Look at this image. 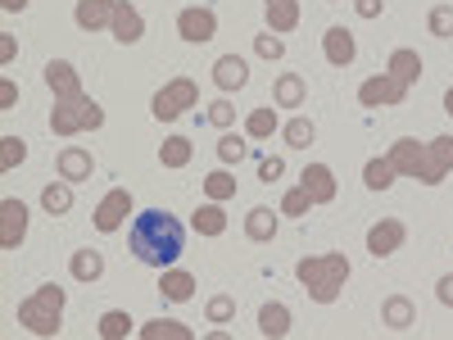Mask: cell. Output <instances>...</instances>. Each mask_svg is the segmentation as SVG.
I'll use <instances>...</instances> for the list:
<instances>
[{
	"label": "cell",
	"instance_id": "9",
	"mask_svg": "<svg viewBox=\"0 0 453 340\" xmlns=\"http://www.w3.org/2000/svg\"><path fill=\"white\" fill-rule=\"evenodd\" d=\"M268 231H277V213H268V209H254V213H249V236H254V241H263Z\"/></svg>",
	"mask_w": 453,
	"mask_h": 340
},
{
	"label": "cell",
	"instance_id": "5",
	"mask_svg": "<svg viewBox=\"0 0 453 340\" xmlns=\"http://www.w3.org/2000/svg\"><path fill=\"white\" fill-rule=\"evenodd\" d=\"M259 331H263V336H286V331H291V313H286L281 304H263Z\"/></svg>",
	"mask_w": 453,
	"mask_h": 340
},
{
	"label": "cell",
	"instance_id": "13",
	"mask_svg": "<svg viewBox=\"0 0 453 340\" xmlns=\"http://www.w3.org/2000/svg\"><path fill=\"white\" fill-rule=\"evenodd\" d=\"M127 327H131V318L127 313H105V318H100V336H127Z\"/></svg>",
	"mask_w": 453,
	"mask_h": 340
},
{
	"label": "cell",
	"instance_id": "28",
	"mask_svg": "<svg viewBox=\"0 0 453 340\" xmlns=\"http://www.w3.org/2000/svg\"><path fill=\"white\" fill-rule=\"evenodd\" d=\"M150 336H186V331L177 327V322H154V327H150Z\"/></svg>",
	"mask_w": 453,
	"mask_h": 340
},
{
	"label": "cell",
	"instance_id": "14",
	"mask_svg": "<svg viewBox=\"0 0 453 340\" xmlns=\"http://www.w3.org/2000/svg\"><path fill=\"white\" fill-rule=\"evenodd\" d=\"M100 268H105V264H100V254L82 250V254H77V264H73V273L82 277V281H87V277H100Z\"/></svg>",
	"mask_w": 453,
	"mask_h": 340
},
{
	"label": "cell",
	"instance_id": "7",
	"mask_svg": "<svg viewBox=\"0 0 453 340\" xmlns=\"http://www.w3.org/2000/svg\"><path fill=\"white\" fill-rule=\"evenodd\" d=\"M159 290L173 299V304H186V299H191V290H195V281H191L186 273H168V277L159 281Z\"/></svg>",
	"mask_w": 453,
	"mask_h": 340
},
{
	"label": "cell",
	"instance_id": "10",
	"mask_svg": "<svg viewBox=\"0 0 453 340\" xmlns=\"http://www.w3.org/2000/svg\"><path fill=\"white\" fill-rule=\"evenodd\" d=\"M408 318H412V304H408V299H390V304H386V322L394 331L408 327Z\"/></svg>",
	"mask_w": 453,
	"mask_h": 340
},
{
	"label": "cell",
	"instance_id": "8",
	"mask_svg": "<svg viewBox=\"0 0 453 340\" xmlns=\"http://www.w3.org/2000/svg\"><path fill=\"white\" fill-rule=\"evenodd\" d=\"M399 236H403V231L394 227V222H386V227H377V231H372V236H367V245H372V254H377V259H381V254H390V250H394V245H399Z\"/></svg>",
	"mask_w": 453,
	"mask_h": 340
},
{
	"label": "cell",
	"instance_id": "27",
	"mask_svg": "<svg viewBox=\"0 0 453 340\" xmlns=\"http://www.w3.org/2000/svg\"><path fill=\"white\" fill-rule=\"evenodd\" d=\"M14 159H23V141L19 136H5V164H14Z\"/></svg>",
	"mask_w": 453,
	"mask_h": 340
},
{
	"label": "cell",
	"instance_id": "24",
	"mask_svg": "<svg viewBox=\"0 0 453 340\" xmlns=\"http://www.w3.org/2000/svg\"><path fill=\"white\" fill-rule=\"evenodd\" d=\"M431 28H435L440 36H453V14H449V10H435V14H431Z\"/></svg>",
	"mask_w": 453,
	"mask_h": 340
},
{
	"label": "cell",
	"instance_id": "16",
	"mask_svg": "<svg viewBox=\"0 0 453 340\" xmlns=\"http://www.w3.org/2000/svg\"><path fill=\"white\" fill-rule=\"evenodd\" d=\"M218 154H222L226 164H231V159H245V141H240V136H222V141H218Z\"/></svg>",
	"mask_w": 453,
	"mask_h": 340
},
{
	"label": "cell",
	"instance_id": "6",
	"mask_svg": "<svg viewBox=\"0 0 453 340\" xmlns=\"http://www.w3.org/2000/svg\"><path fill=\"white\" fill-rule=\"evenodd\" d=\"M326 55H331V64H349L354 59V36L345 28H331L326 32Z\"/></svg>",
	"mask_w": 453,
	"mask_h": 340
},
{
	"label": "cell",
	"instance_id": "29",
	"mask_svg": "<svg viewBox=\"0 0 453 340\" xmlns=\"http://www.w3.org/2000/svg\"><path fill=\"white\" fill-rule=\"evenodd\" d=\"M259 173H263V182H277V177H281V159H263Z\"/></svg>",
	"mask_w": 453,
	"mask_h": 340
},
{
	"label": "cell",
	"instance_id": "32",
	"mask_svg": "<svg viewBox=\"0 0 453 340\" xmlns=\"http://www.w3.org/2000/svg\"><path fill=\"white\" fill-rule=\"evenodd\" d=\"M209 118H213V123H222V127H226V123H231V109H226V105H222V100H218V105H213V109H209Z\"/></svg>",
	"mask_w": 453,
	"mask_h": 340
},
{
	"label": "cell",
	"instance_id": "21",
	"mask_svg": "<svg viewBox=\"0 0 453 340\" xmlns=\"http://www.w3.org/2000/svg\"><path fill=\"white\" fill-rule=\"evenodd\" d=\"M304 182H313V191L317 195H331V182H326V168H308V173H304Z\"/></svg>",
	"mask_w": 453,
	"mask_h": 340
},
{
	"label": "cell",
	"instance_id": "22",
	"mask_svg": "<svg viewBox=\"0 0 453 340\" xmlns=\"http://www.w3.org/2000/svg\"><path fill=\"white\" fill-rule=\"evenodd\" d=\"M45 209H50V213H64V209H68V191L50 187V191H45Z\"/></svg>",
	"mask_w": 453,
	"mask_h": 340
},
{
	"label": "cell",
	"instance_id": "2",
	"mask_svg": "<svg viewBox=\"0 0 453 340\" xmlns=\"http://www.w3.org/2000/svg\"><path fill=\"white\" fill-rule=\"evenodd\" d=\"M59 304H64V295H59V286H45L41 304H28V308H23V318L32 322V331H41V336H50V331H59Z\"/></svg>",
	"mask_w": 453,
	"mask_h": 340
},
{
	"label": "cell",
	"instance_id": "30",
	"mask_svg": "<svg viewBox=\"0 0 453 340\" xmlns=\"http://www.w3.org/2000/svg\"><path fill=\"white\" fill-rule=\"evenodd\" d=\"M281 100H299V77H286L281 82Z\"/></svg>",
	"mask_w": 453,
	"mask_h": 340
},
{
	"label": "cell",
	"instance_id": "34",
	"mask_svg": "<svg viewBox=\"0 0 453 340\" xmlns=\"http://www.w3.org/2000/svg\"><path fill=\"white\" fill-rule=\"evenodd\" d=\"M440 299H444V304H453V277H444V281H440Z\"/></svg>",
	"mask_w": 453,
	"mask_h": 340
},
{
	"label": "cell",
	"instance_id": "36",
	"mask_svg": "<svg viewBox=\"0 0 453 340\" xmlns=\"http://www.w3.org/2000/svg\"><path fill=\"white\" fill-rule=\"evenodd\" d=\"M449 114H453V91H449Z\"/></svg>",
	"mask_w": 453,
	"mask_h": 340
},
{
	"label": "cell",
	"instance_id": "12",
	"mask_svg": "<svg viewBox=\"0 0 453 340\" xmlns=\"http://www.w3.org/2000/svg\"><path fill=\"white\" fill-rule=\"evenodd\" d=\"M123 204H127V195H114V200H109L105 209H100L96 227H100V231H114V227H118V209H123Z\"/></svg>",
	"mask_w": 453,
	"mask_h": 340
},
{
	"label": "cell",
	"instance_id": "15",
	"mask_svg": "<svg viewBox=\"0 0 453 340\" xmlns=\"http://www.w3.org/2000/svg\"><path fill=\"white\" fill-rule=\"evenodd\" d=\"M195 227L218 236V231H222V213H218V209H195Z\"/></svg>",
	"mask_w": 453,
	"mask_h": 340
},
{
	"label": "cell",
	"instance_id": "31",
	"mask_svg": "<svg viewBox=\"0 0 453 340\" xmlns=\"http://www.w3.org/2000/svg\"><path fill=\"white\" fill-rule=\"evenodd\" d=\"M259 50H263V55H272V59H277V55H281V41H277V36H259Z\"/></svg>",
	"mask_w": 453,
	"mask_h": 340
},
{
	"label": "cell",
	"instance_id": "4",
	"mask_svg": "<svg viewBox=\"0 0 453 340\" xmlns=\"http://www.w3.org/2000/svg\"><path fill=\"white\" fill-rule=\"evenodd\" d=\"M245 77H249L245 59H236V55L218 59V87H222V91H231V87H245Z\"/></svg>",
	"mask_w": 453,
	"mask_h": 340
},
{
	"label": "cell",
	"instance_id": "33",
	"mask_svg": "<svg viewBox=\"0 0 453 340\" xmlns=\"http://www.w3.org/2000/svg\"><path fill=\"white\" fill-rule=\"evenodd\" d=\"M358 14H363V19H377V14H381V0H358Z\"/></svg>",
	"mask_w": 453,
	"mask_h": 340
},
{
	"label": "cell",
	"instance_id": "18",
	"mask_svg": "<svg viewBox=\"0 0 453 340\" xmlns=\"http://www.w3.org/2000/svg\"><path fill=\"white\" fill-rule=\"evenodd\" d=\"M272 127H277V114H268V109H259L254 118H249V132H254V136H268Z\"/></svg>",
	"mask_w": 453,
	"mask_h": 340
},
{
	"label": "cell",
	"instance_id": "19",
	"mask_svg": "<svg viewBox=\"0 0 453 340\" xmlns=\"http://www.w3.org/2000/svg\"><path fill=\"white\" fill-rule=\"evenodd\" d=\"M286 136H291V145H308L313 141V123H291V127H286Z\"/></svg>",
	"mask_w": 453,
	"mask_h": 340
},
{
	"label": "cell",
	"instance_id": "26",
	"mask_svg": "<svg viewBox=\"0 0 453 340\" xmlns=\"http://www.w3.org/2000/svg\"><path fill=\"white\" fill-rule=\"evenodd\" d=\"M231 308H236L231 299H213V304H209V318H213V322H222V318H231Z\"/></svg>",
	"mask_w": 453,
	"mask_h": 340
},
{
	"label": "cell",
	"instance_id": "3",
	"mask_svg": "<svg viewBox=\"0 0 453 340\" xmlns=\"http://www.w3.org/2000/svg\"><path fill=\"white\" fill-rule=\"evenodd\" d=\"M182 36L186 41H209V36H213V14L209 10H186L182 14Z\"/></svg>",
	"mask_w": 453,
	"mask_h": 340
},
{
	"label": "cell",
	"instance_id": "35",
	"mask_svg": "<svg viewBox=\"0 0 453 340\" xmlns=\"http://www.w3.org/2000/svg\"><path fill=\"white\" fill-rule=\"evenodd\" d=\"M23 5H28V0H5V10H23Z\"/></svg>",
	"mask_w": 453,
	"mask_h": 340
},
{
	"label": "cell",
	"instance_id": "17",
	"mask_svg": "<svg viewBox=\"0 0 453 340\" xmlns=\"http://www.w3.org/2000/svg\"><path fill=\"white\" fill-rule=\"evenodd\" d=\"M204 187H209V195H213V200H222V195H231V191H236V182H231L226 173H213Z\"/></svg>",
	"mask_w": 453,
	"mask_h": 340
},
{
	"label": "cell",
	"instance_id": "11",
	"mask_svg": "<svg viewBox=\"0 0 453 340\" xmlns=\"http://www.w3.org/2000/svg\"><path fill=\"white\" fill-rule=\"evenodd\" d=\"M5 218H10V236H5V245H14V241L23 236V222H28V209H23V204H14V200H10V204H5Z\"/></svg>",
	"mask_w": 453,
	"mask_h": 340
},
{
	"label": "cell",
	"instance_id": "25",
	"mask_svg": "<svg viewBox=\"0 0 453 340\" xmlns=\"http://www.w3.org/2000/svg\"><path fill=\"white\" fill-rule=\"evenodd\" d=\"M367 187H372V191H386V187H390V182H386V168H381V164L367 168Z\"/></svg>",
	"mask_w": 453,
	"mask_h": 340
},
{
	"label": "cell",
	"instance_id": "23",
	"mask_svg": "<svg viewBox=\"0 0 453 340\" xmlns=\"http://www.w3.org/2000/svg\"><path fill=\"white\" fill-rule=\"evenodd\" d=\"M186 154H191V150H186V141H182V136H173L168 150H163V159H168V164H186Z\"/></svg>",
	"mask_w": 453,
	"mask_h": 340
},
{
	"label": "cell",
	"instance_id": "20",
	"mask_svg": "<svg viewBox=\"0 0 453 340\" xmlns=\"http://www.w3.org/2000/svg\"><path fill=\"white\" fill-rule=\"evenodd\" d=\"M87 168H91L87 154H77V150H68V154H64V173H68V177H82Z\"/></svg>",
	"mask_w": 453,
	"mask_h": 340
},
{
	"label": "cell",
	"instance_id": "1",
	"mask_svg": "<svg viewBox=\"0 0 453 340\" xmlns=\"http://www.w3.org/2000/svg\"><path fill=\"white\" fill-rule=\"evenodd\" d=\"M127 245H131V254H136L140 264L168 268V264H177V254H182L186 231L168 209H145V213H136V222H131Z\"/></svg>",
	"mask_w": 453,
	"mask_h": 340
}]
</instances>
